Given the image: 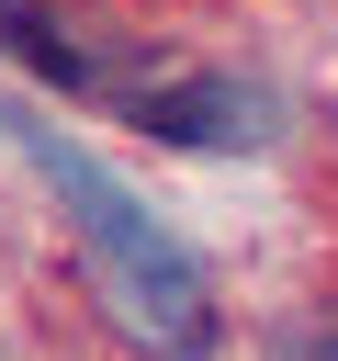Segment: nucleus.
Segmentation results:
<instances>
[{"label": "nucleus", "instance_id": "f257e3e1", "mask_svg": "<svg viewBox=\"0 0 338 361\" xmlns=\"http://www.w3.org/2000/svg\"><path fill=\"white\" fill-rule=\"evenodd\" d=\"M11 124V147L45 169V192H56V214H68V237H79V259H90V282H101V305L158 350V361H214V338H225V316H214V282H203V259H192V237L180 226H158V203H135L79 135H56L45 113H0Z\"/></svg>", "mask_w": 338, "mask_h": 361}, {"label": "nucleus", "instance_id": "f03ea898", "mask_svg": "<svg viewBox=\"0 0 338 361\" xmlns=\"http://www.w3.org/2000/svg\"><path fill=\"white\" fill-rule=\"evenodd\" d=\"M124 113L169 147H259L270 135V102L248 79H158V90H124Z\"/></svg>", "mask_w": 338, "mask_h": 361}, {"label": "nucleus", "instance_id": "7ed1b4c3", "mask_svg": "<svg viewBox=\"0 0 338 361\" xmlns=\"http://www.w3.org/2000/svg\"><path fill=\"white\" fill-rule=\"evenodd\" d=\"M0 45L45 79V90H79V102H113V56H90L56 11H34V0H0Z\"/></svg>", "mask_w": 338, "mask_h": 361}, {"label": "nucleus", "instance_id": "20e7f679", "mask_svg": "<svg viewBox=\"0 0 338 361\" xmlns=\"http://www.w3.org/2000/svg\"><path fill=\"white\" fill-rule=\"evenodd\" d=\"M270 361H338V338H327V327H282V338H270Z\"/></svg>", "mask_w": 338, "mask_h": 361}]
</instances>
